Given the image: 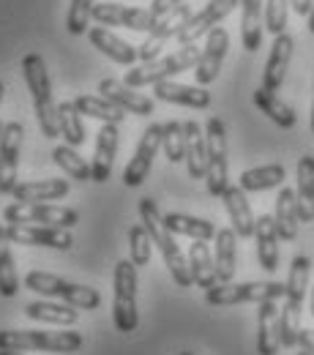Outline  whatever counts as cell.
Returning a JSON list of instances; mask_svg holds the SVG:
<instances>
[{
	"mask_svg": "<svg viewBox=\"0 0 314 355\" xmlns=\"http://www.w3.org/2000/svg\"><path fill=\"white\" fill-rule=\"evenodd\" d=\"M254 104H257V110L273 121L279 129H293L295 123H298V118H295V110L287 104V101H281L273 90H265L263 85L254 90Z\"/></svg>",
	"mask_w": 314,
	"mask_h": 355,
	"instance_id": "836d02e7",
	"label": "cell"
},
{
	"mask_svg": "<svg viewBox=\"0 0 314 355\" xmlns=\"http://www.w3.org/2000/svg\"><path fill=\"white\" fill-rule=\"evenodd\" d=\"M298 347H301V350H309V353H314V331H312V328H301Z\"/></svg>",
	"mask_w": 314,
	"mask_h": 355,
	"instance_id": "bcb514c9",
	"label": "cell"
},
{
	"mask_svg": "<svg viewBox=\"0 0 314 355\" xmlns=\"http://www.w3.org/2000/svg\"><path fill=\"white\" fill-rule=\"evenodd\" d=\"M263 31H265L263 0H241V42L246 52H257L263 46Z\"/></svg>",
	"mask_w": 314,
	"mask_h": 355,
	"instance_id": "cb8c5ba5",
	"label": "cell"
},
{
	"mask_svg": "<svg viewBox=\"0 0 314 355\" xmlns=\"http://www.w3.org/2000/svg\"><path fill=\"white\" fill-rule=\"evenodd\" d=\"M0 355H22V353H17V350H0Z\"/></svg>",
	"mask_w": 314,
	"mask_h": 355,
	"instance_id": "f907efd6",
	"label": "cell"
},
{
	"mask_svg": "<svg viewBox=\"0 0 314 355\" xmlns=\"http://www.w3.org/2000/svg\"><path fill=\"white\" fill-rule=\"evenodd\" d=\"M284 178H287L284 164H263V167L246 170L238 180V186L243 191H268V189H279L284 183Z\"/></svg>",
	"mask_w": 314,
	"mask_h": 355,
	"instance_id": "8d00e7d4",
	"label": "cell"
},
{
	"mask_svg": "<svg viewBox=\"0 0 314 355\" xmlns=\"http://www.w3.org/2000/svg\"><path fill=\"white\" fill-rule=\"evenodd\" d=\"M25 314L36 322H46V325H74L80 320V309L63 301H33L25 306Z\"/></svg>",
	"mask_w": 314,
	"mask_h": 355,
	"instance_id": "d6a6232c",
	"label": "cell"
},
{
	"mask_svg": "<svg viewBox=\"0 0 314 355\" xmlns=\"http://www.w3.org/2000/svg\"><path fill=\"white\" fill-rule=\"evenodd\" d=\"M254 241H257V263L263 270L273 273L279 268V230L273 216H260L254 227Z\"/></svg>",
	"mask_w": 314,
	"mask_h": 355,
	"instance_id": "83f0119b",
	"label": "cell"
},
{
	"mask_svg": "<svg viewBox=\"0 0 314 355\" xmlns=\"http://www.w3.org/2000/svg\"><path fill=\"white\" fill-rule=\"evenodd\" d=\"M312 3L314 0H290V6H293V11L298 14V17H309V11H312Z\"/></svg>",
	"mask_w": 314,
	"mask_h": 355,
	"instance_id": "7dc6e473",
	"label": "cell"
},
{
	"mask_svg": "<svg viewBox=\"0 0 314 355\" xmlns=\"http://www.w3.org/2000/svg\"><path fill=\"white\" fill-rule=\"evenodd\" d=\"M295 355H314V353H309V350H301V353H295Z\"/></svg>",
	"mask_w": 314,
	"mask_h": 355,
	"instance_id": "db71d44e",
	"label": "cell"
},
{
	"mask_svg": "<svg viewBox=\"0 0 314 355\" xmlns=\"http://www.w3.org/2000/svg\"><path fill=\"white\" fill-rule=\"evenodd\" d=\"M93 22L104 28H129L139 33H150L159 19L153 17L150 8H137V6H123V3H96Z\"/></svg>",
	"mask_w": 314,
	"mask_h": 355,
	"instance_id": "30bf717a",
	"label": "cell"
},
{
	"mask_svg": "<svg viewBox=\"0 0 314 355\" xmlns=\"http://www.w3.org/2000/svg\"><path fill=\"white\" fill-rule=\"evenodd\" d=\"M178 355H194V353H178Z\"/></svg>",
	"mask_w": 314,
	"mask_h": 355,
	"instance_id": "9f6ffc18",
	"label": "cell"
},
{
	"mask_svg": "<svg viewBox=\"0 0 314 355\" xmlns=\"http://www.w3.org/2000/svg\"><path fill=\"white\" fill-rule=\"evenodd\" d=\"M88 39H90V44L96 46L101 55H107L110 60H115V63H121V66H134L137 60H139V49L132 46L129 42H123L118 33H112V31L104 28V25L90 28Z\"/></svg>",
	"mask_w": 314,
	"mask_h": 355,
	"instance_id": "44dd1931",
	"label": "cell"
},
{
	"mask_svg": "<svg viewBox=\"0 0 314 355\" xmlns=\"http://www.w3.org/2000/svg\"><path fill=\"white\" fill-rule=\"evenodd\" d=\"M6 224H42V227H63L71 230L80 224V214L74 208L49 205V202H14L3 211Z\"/></svg>",
	"mask_w": 314,
	"mask_h": 355,
	"instance_id": "9c48e42d",
	"label": "cell"
},
{
	"mask_svg": "<svg viewBox=\"0 0 314 355\" xmlns=\"http://www.w3.org/2000/svg\"><path fill=\"white\" fill-rule=\"evenodd\" d=\"M189 268H191V279L197 287L202 290H211L219 284V276H216V260H213V252L208 246V241H194L191 249H189Z\"/></svg>",
	"mask_w": 314,
	"mask_h": 355,
	"instance_id": "4dcf8cb0",
	"label": "cell"
},
{
	"mask_svg": "<svg viewBox=\"0 0 314 355\" xmlns=\"http://www.w3.org/2000/svg\"><path fill=\"white\" fill-rule=\"evenodd\" d=\"M213 260H216V276L219 284L232 282L235 270H238V232L232 227H222L213 238Z\"/></svg>",
	"mask_w": 314,
	"mask_h": 355,
	"instance_id": "484cf974",
	"label": "cell"
},
{
	"mask_svg": "<svg viewBox=\"0 0 314 355\" xmlns=\"http://www.w3.org/2000/svg\"><path fill=\"white\" fill-rule=\"evenodd\" d=\"M52 162L66 173L69 178H74V180H80V183H88L93 180V170H90V164L77 153V148L74 145H58L55 150H52Z\"/></svg>",
	"mask_w": 314,
	"mask_h": 355,
	"instance_id": "ab89813d",
	"label": "cell"
},
{
	"mask_svg": "<svg viewBox=\"0 0 314 355\" xmlns=\"http://www.w3.org/2000/svg\"><path fill=\"white\" fill-rule=\"evenodd\" d=\"M93 8H96V0H71L69 14H66V28H69L71 36L88 33V25L90 19H93Z\"/></svg>",
	"mask_w": 314,
	"mask_h": 355,
	"instance_id": "7bdbcfd3",
	"label": "cell"
},
{
	"mask_svg": "<svg viewBox=\"0 0 314 355\" xmlns=\"http://www.w3.org/2000/svg\"><path fill=\"white\" fill-rule=\"evenodd\" d=\"M153 96L159 101L191 107V110H208L211 107V90H205L202 85H180L173 80H164V83L153 85Z\"/></svg>",
	"mask_w": 314,
	"mask_h": 355,
	"instance_id": "ffe728a7",
	"label": "cell"
},
{
	"mask_svg": "<svg viewBox=\"0 0 314 355\" xmlns=\"http://www.w3.org/2000/svg\"><path fill=\"white\" fill-rule=\"evenodd\" d=\"M200 60V49L197 44H186L178 46L173 55H164V58H156V60H148L137 69L126 71V85L129 88H145V85H156V83H164V80H173L175 74H183L189 69H194Z\"/></svg>",
	"mask_w": 314,
	"mask_h": 355,
	"instance_id": "5b68a950",
	"label": "cell"
},
{
	"mask_svg": "<svg viewBox=\"0 0 314 355\" xmlns=\"http://www.w3.org/2000/svg\"><path fill=\"white\" fill-rule=\"evenodd\" d=\"M162 150H164V156H167L173 164L186 162V129H183V123H178V121L164 123Z\"/></svg>",
	"mask_w": 314,
	"mask_h": 355,
	"instance_id": "60d3db41",
	"label": "cell"
},
{
	"mask_svg": "<svg viewBox=\"0 0 314 355\" xmlns=\"http://www.w3.org/2000/svg\"><path fill=\"white\" fill-rule=\"evenodd\" d=\"M162 134H164V123H150V126L142 132L134 156H132V162H129L126 170H123V183H126L129 189L142 186L145 178L150 175L153 159H156V153L162 150Z\"/></svg>",
	"mask_w": 314,
	"mask_h": 355,
	"instance_id": "7c38bea8",
	"label": "cell"
},
{
	"mask_svg": "<svg viewBox=\"0 0 314 355\" xmlns=\"http://www.w3.org/2000/svg\"><path fill=\"white\" fill-rule=\"evenodd\" d=\"M118 142H121L118 126L115 123H101L98 137H96V153H93V162H90V170H93V180L96 183H107L110 175H112Z\"/></svg>",
	"mask_w": 314,
	"mask_h": 355,
	"instance_id": "ac0fdd59",
	"label": "cell"
},
{
	"mask_svg": "<svg viewBox=\"0 0 314 355\" xmlns=\"http://www.w3.org/2000/svg\"><path fill=\"white\" fill-rule=\"evenodd\" d=\"M74 104H77V110H80L85 118L101 121V123H115V126H121L123 118H126V112H123L118 104H112L110 98H104V96H77Z\"/></svg>",
	"mask_w": 314,
	"mask_h": 355,
	"instance_id": "d590c367",
	"label": "cell"
},
{
	"mask_svg": "<svg viewBox=\"0 0 314 355\" xmlns=\"http://www.w3.org/2000/svg\"><path fill=\"white\" fill-rule=\"evenodd\" d=\"M290 0H265V31L273 36L287 33V17H290Z\"/></svg>",
	"mask_w": 314,
	"mask_h": 355,
	"instance_id": "ee69618b",
	"label": "cell"
},
{
	"mask_svg": "<svg viewBox=\"0 0 314 355\" xmlns=\"http://www.w3.org/2000/svg\"><path fill=\"white\" fill-rule=\"evenodd\" d=\"M235 6H241V0H208L200 11H194V14L186 19L183 31L178 33V44L180 46L197 44V39H202V36H208L213 28H219V22L227 19V17L235 11Z\"/></svg>",
	"mask_w": 314,
	"mask_h": 355,
	"instance_id": "8fae6325",
	"label": "cell"
},
{
	"mask_svg": "<svg viewBox=\"0 0 314 355\" xmlns=\"http://www.w3.org/2000/svg\"><path fill=\"white\" fill-rule=\"evenodd\" d=\"M306 28H309V33H314V3H312V11H309V17H306Z\"/></svg>",
	"mask_w": 314,
	"mask_h": 355,
	"instance_id": "c3c4849f",
	"label": "cell"
},
{
	"mask_svg": "<svg viewBox=\"0 0 314 355\" xmlns=\"http://www.w3.org/2000/svg\"><path fill=\"white\" fill-rule=\"evenodd\" d=\"M3 129H6V123H0V137H3Z\"/></svg>",
	"mask_w": 314,
	"mask_h": 355,
	"instance_id": "11a10c76",
	"label": "cell"
},
{
	"mask_svg": "<svg viewBox=\"0 0 314 355\" xmlns=\"http://www.w3.org/2000/svg\"><path fill=\"white\" fill-rule=\"evenodd\" d=\"M164 224L170 232L175 235H186L191 241H213L216 238V224L208 222V219H197V216H189V214H167Z\"/></svg>",
	"mask_w": 314,
	"mask_h": 355,
	"instance_id": "e575fe53",
	"label": "cell"
},
{
	"mask_svg": "<svg viewBox=\"0 0 314 355\" xmlns=\"http://www.w3.org/2000/svg\"><path fill=\"white\" fill-rule=\"evenodd\" d=\"M22 134H25V129L19 121L6 123V129H3V137H0V194H11L17 186Z\"/></svg>",
	"mask_w": 314,
	"mask_h": 355,
	"instance_id": "9a60e30c",
	"label": "cell"
},
{
	"mask_svg": "<svg viewBox=\"0 0 314 355\" xmlns=\"http://www.w3.org/2000/svg\"><path fill=\"white\" fill-rule=\"evenodd\" d=\"M69 180L63 178H49V180H28V183H17L11 197L17 202H49V200H60L69 194Z\"/></svg>",
	"mask_w": 314,
	"mask_h": 355,
	"instance_id": "4316f807",
	"label": "cell"
},
{
	"mask_svg": "<svg viewBox=\"0 0 314 355\" xmlns=\"http://www.w3.org/2000/svg\"><path fill=\"white\" fill-rule=\"evenodd\" d=\"M115 298H112V320L121 334H132L139 325V311H137V266L132 260H121L115 266Z\"/></svg>",
	"mask_w": 314,
	"mask_h": 355,
	"instance_id": "52a82bcc",
	"label": "cell"
},
{
	"mask_svg": "<svg viewBox=\"0 0 314 355\" xmlns=\"http://www.w3.org/2000/svg\"><path fill=\"white\" fill-rule=\"evenodd\" d=\"M150 252H153V238L145 230V224H134L129 230V254L137 268H145L150 263Z\"/></svg>",
	"mask_w": 314,
	"mask_h": 355,
	"instance_id": "b9f144b4",
	"label": "cell"
},
{
	"mask_svg": "<svg viewBox=\"0 0 314 355\" xmlns=\"http://www.w3.org/2000/svg\"><path fill=\"white\" fill-rule=\"evenodd\" d=\"M25 287L46 295V298H55V301H63V304H71L82 311H93L101 306V295L98 290H93L88 284H77V282H69V279H60L55 273H46V270H30L25 276Z\"/></svg>",
	"mask_w": 314,
	"mask_h": 355,
	"instance_id": "3957f363",
	"label": "cell"
},
{
	"mask_svg": "<svg viewBox=\"0 0 314 355\" xmlns=\"http://www.w3.org/2000/svg\"><path fill=\"white\" fill-rule=\"evenodd\" d=\"M98 90H101L104 98H110L112 104H118L123 112H132V115H139V118H148V115H153V110H156L153 98L137 93L134 88H129V85L121 83V80L107 77V80L98 83Z\"/></svg>",
	"mask_w": 314,
	"mask_h": 355,
	"instance_id": "e0dca14e",
	"label": "cell"
},
{
	"mask_svg": "<svg viewBox=\"0 0 314 355\" xmlns=\"http://www.w3.org/2000/svg\"><path fill=\"white\" fill-rule=\"evenodd\" d=\"M222 200H225V208L227 214H229L232 230L238 232V238H254L257 219H254V211H252V205L246 200V191L241 186H227Z\"/></svg>",
	"mask_w": 314,
	"mask_h": 355,
	"instance_id": "7402d4cb",
	"label": "cell"
},
{
	"mask_svg": "<svg viewBox=\"0 0 314 355\" xmlns=\"http://www.w3.org/2000/svg\"><path fill=\"white\" fill-rule=\"evenodd\" d=\"M80 347H82V334L77 331H0V350L77 353Z\"/></svg>",
	"mask_w": 314,
	"mask_h": 355,
	"instance_id": "277c9868",
	"label": "cell"
},
{
	"mask_svg": "<svg viewBox=\"0 0 314 355\" xmlns=\"http://www.w3.org/2000/svg\"><path fill=\"white\" fill-rule=\"evenodd\" d=\"M273 219H276V230H279V238H281V241H295V235H298V224H301L295 189H287V186L279 189Z\"/></svg>",
	"mask_w": 314,
	"mask_h": 355,
	"instance_id": "1f68e13d",
	"label": "cell"
},
{
	"mask_svg": "<svg viewBox=\"0 0 314 355\" xmlns=\"http://www.w3.org/2000/svg\"><path fill=\"white\" fill-rule=\"evenodd\" d=\"M58 126H60V137L66 139V145H85L88 132H85V123H82V112L77 110L74 101H60L58 104Z\"/></svg>",
	"mask_w": 314,
	"mask_h": 355,
	"instance_id": "74e56055",
	"label": "cell"
},
{
	"mask_svg": "<svg viewBox=\"0 0 314 355\" xmlns=\"http://www.w3.org/2000/svg\"><path fill=\"white\" fill-rule=\"evenodd\" d=\"M191 14H194V11H191L186 3H180L178 8H173L167 17H162V19L156 22V28L148 33V39L139 44V60H142V63L156 60V58L162 55V49L170 44V39H178V33L183 31V25H186V19H189Z\"/></svg>",
	"mask_w": 314,
	"mask_h": 355,
	"instance_id": "5bb4252c",
	"label": "cell"
},
{
	"mask_svg": "<svg viewBox=\"0 0 314 355\" xmlns=\"http://www.w3.org/2000/svg\"><path fill=\"white\" fill-rule=\"evenodd\" d=\"M183 0H153V6H150V11H153V17L156 19H162V17H167L173 8H178Z\"/></svg>",
	"mask_w": 314,
	"mask_h": 355,
	"instance_id": "f6af8a7d",
	"label": "cell"
},
{
	"mask_svg": "<svg viewBox=\"0 0 314 355\" xmlns=\"http://www.w3.org/2000/svg\"><path fill=\"white\" fill-rule=\"evenodd\" d=\"M227 49H229V33L225 28H213L208 36H205V46L200 49V60L194 66V77H197V85H211L219 71H222V63L227 58Z\"/></svg>",
	"mask_w": 314,
	"mask_h": 355,
	"instance_id": "2e32d148",
	"label": "cell"
},
{
	"mask_svg": "<svg viewBox=\"0 0 314 355\" xmlns=\"http://www.w3.org/2000/svg\"><path fill=\"white\" fill-rule=\"evenodd\" d=\"M6 235L11 243L22 246H44V249H58L69 252L74 246V238L63 227H42V224H6Z\"/></svg>",
	"mask_w": 314,
	"mask_h": 355,
	"instance_id": "4fadbf2b",
	"label": "cell"
},
{
	"mask_svg": "<svg viewBox=\"0 0 314 355\" xmlns=\"http://www.w3.org/2000/svg\"><path fill=\"white\" fill-rule=\"evenodd\" d=\"M205 137H208V194L222 197L229 186V150H227V129L222 118H211L205 123Z\"/></svg>",
	"mask_w": 314,
	"mask_h": 355,
	"instance_id": "ba28073f",
	"label": "cell"
},
{
	"mask_svg": "<svg viewBox=\"0 0 314 355\" xmlns=\"http://www.w3.org/2000/svg\"><path fill=\"white\" fill-rule=\"evenodd\" d=\"M22 74H25V83H28L30 98H33L39 129H42V134H44L46 139H55L60 134V126H58V104L52 98V85H49V71H46L44 58L39 52H28L22 58Z\"/></svg>",
	"mask_w": 314,
	"mask_h": 355,
	"instance_id": "7a4b0ae2",
	"label": "cell"
},
{
	"mask_svg": "<svg viewBox=\"0 0 314 355\" xmlns=\"http://www.w3.org/2000/svg\"><path fill=\"white\" fill-rule=\"evenodd\" d=\"M17 293H19V279L11 257V238L6 235V224H0V295L14 298Z\"/></svg>",
	"mask_w": 314,
	"mask_h": 355,
	"instance_id": "f35d334b",
	"label": "cell"
},
{
	"mask_svg": "<svg viewBox=\"0 0 314 355\" xmlns=\"http://www.w3.org/2000/svg\"><path fill=\"white\" fill-rule=\"evenodd\" d=\"M3 93H6V85H3V83H0V101H3Z\"/></svg>",
	"mask_w": 314,
	"mask_h": 355,
	"instance_id": "816d5d0a",
	"label": "cell"
},
{
	"mask_svg": "<svg viewBox=\"0 0 314 355\" xmlns=\"http://www.w3.org/2000/svg\"><path fill=\"white\" fill-rule=\"evenodd\" d=\"M312 279V260L306 254H295L290 263V273H287V295H284V309H304L306 301V287Z\"/></svg>",
	"mask_w": 314,
	"mask_h": 355,
	"instance_id": "d4e9b609",
	"label": "cell"
},
{
	"mask_svg": "<svg viewBox=\"0 0 314 355\" xmlns=\"http://www.w3.org/2000/svg\"><path fill=\"white\" fill-rule=\"evenodd\" d=\"M312 132H314V101H312Z\"/></svg>",
	"mask_w": 314,
	"mask_h": 355,
	"instance_id": "f5cc1de1",
	"label": "cell"
},
{
	"mask_svg": "<svg viewBox=\"0 0 314 355\" xmlns=\"http://www.w3.org/2000/svg\"><path fill=\"white\" fill-rule=\"evenodd\" d=\"M287 295V284L281 282H241V284H216L205 290L208 306H235V304H265V301H281Z\"/></svg>",
	"mask_w": 314,
	"mask_h": 355,
	"instance_id": "8992f818",
	"label": "cell"
},
{
	"mask_svg": "<svg viewBox=\"0 0 314 355\" xmlns=\"http://www.w3.org/2000/svg\"><path fill=\"white\" fill-rule=\"evenodd\" d=\"M139 222L145 224V230L150 232L153 246L162 252L164 266L170 268V276L175 279V284H178V287H191L194 279H191L189 257L180 252V246L175 243V232L167 230L164 216H162L156 200H150V197H142V200H139Z\"/></svg>",
	"mask_w": 314,
	"mask_h": 355,
	"instance_id": "6da1fadb",
	"label": "cell"
},
{
	"mask_svg": "<svg viewBox=\"0 0 314 355\" xmlns=\"http://www.w3.org/2000/svg\"><path fill=\"white\" fill-rule=\"evenodd\" d=\"M295 200H298V216L301 224L314 222V156H301L295 170Z\"/></svg>",
	"mask_w": 314,
	"mask_h": 355,
	"instance_id": "f1b7e54d",
	"label": "cell"
},
{
	"mask_svg": "<svg viewBox=\"0 0 314 355\" xmlns=\"http://www.w3.org/2000/svg\"><path fill=\"white\" fill-rule=\"evenodd\" d=\"M186 170L194 180L208 175V137L197 121H186Z\"/></svg>",
	"mask_w": 314,
	"mask_h": 355,
	"instance_id": "603a6c76",
	"label": "cell"
},
{
	"mask_svg": "<svg viewBox=\"0 0 314 355\" xmlns=\"http://www.w3.org/2000/svg\"><path fill=\"white\" fill-rule=\"evenodd\" d=\"M257 353L260 355H276L281 347V339H279V306L276 301H265V304H257Z\"/></svg>",
	"mask_w": 314,
	"mask_h": 355,
	"instance_id": "f546056e",
	"label": "cell"
},
{
	"mask_svg": "<svg viewBox=\"0 0 314 355\" xmlns=\"http://www.w3.org/2000/svg\"><path fill=\"white\" fill-rule=\"evenodd\" d=\"M293 49H295V42H293L290 33L273 36L268 63H265V71H263V88L265 90L276 93L284 85V77H287V69H290V60H293Z\"/></svg>",
	"mask_w": 314,
	"mask_h": 355,
	"instance_id": "d6986e66",
	"label": "cell"
},
{
	"mask_svg": "<svg viewBox=\"0 0 314 355\" xmlns=\"http://www.w3.org/2000/svg\"><path fill=\"white\" fill-rule=\"evenodd\" d=\"M309 311H312V317H314V287H312V293H309Z\"/></svg>",
	"mask_w": 314,
	"mask_h": 355,
	"instance_id": "681fc988",
	"label": "cell"
}]
</instances>
